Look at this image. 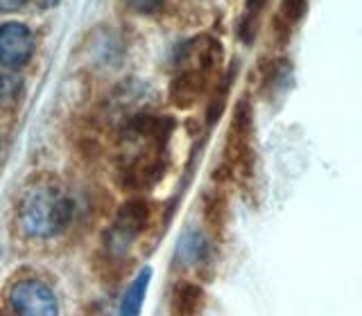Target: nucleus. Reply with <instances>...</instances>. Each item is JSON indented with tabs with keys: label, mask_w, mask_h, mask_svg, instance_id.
I'll use <instances>...</instances> for the list:
<instances>
[{
	"label": "nucleus",
	"mask_w": 362,
	"mask_h": 316,
	"mask_svg": "<svg viewBox=\"0 0 362 316\" xmlns=\"http://www.w3.org/2000/svg\"><path fill=\"white\" fill-rule=\"evenodd\" d=\"M175 120L139 113L122 124L116 150V178L122 190L147 192L165 176Z\"/></svg>",
	"instance_id": "1"
},
{
	"label": "nucleus",
	"mask_w": 362,
	"mask_h": 316,
	"mask_svg": "<svg viewBox=\"0 0 362 316\" xmlns=\"http://www.w3.org/2000/svg\"><path fill=\"white\" fill-rule=\"evenodd\" d=\"M222 63V43L211 34L192 37L177 50L170 99L179 109H190L209 93Z\"/></svg>",
	"instance_id": "2"
},
{
	"label": "nucleus",
	"mask_w": 362,
	"mask_h": 316,
	"mask_svg": "<svg viewBox=\"0 0 362 316\" xmlns=\"http://www.w3.org/2000/svg\"><path fill=\"white\" fill-rule=\"evenodd\" d=\"M73 217V201L54 183H39L23 195L18 203V224L25 235L48 240L64 233Z\"/></svg>",
	"instance_id": "3"
},
{
	"label": "nucleus",
	"mask_w": 362,
	"mask_h": 316,
	"mask_svg": "<svg viewBox=\"0 0 362 316\" xmlns=\"http://www.w3.org/2000/svg\"><path fill=\"white\" fill-rule=\"evenodd\" d=\"M226 167L240 183H247L254 176L256 150H254V113L243 99L233 111V120L226 135Z\"/></svg>",
	"instance_id": "4"
},
{
	"label": "nucleus",
	"mask_w": 362,
	"mask_h": 316,
	"mask_svg": "<svg viewBox=\"0 0 362 316\" xmlns=\"http://www.w3.org/2000/svg\"><path fill=\"white\" fill-rule=\"evenodd\" d=\"M152 219V206L143 197H134L124 201L116 219L109 226L107 233V248L113 253H127L134 242L147 231Z\"/></svg>",
	"instance_id": "5"
},
{
	"label": "nucleus",
	"mask_w": 362,
	"mask_h": 316,
	"mask_svg": "<svg viewBox=\"0 0 362 316\" xmlns=\"http://www.w3.org/2000/svg\"><path fill=\"white\" fill-rule=\"evenodd\" d=\"M9 308L14 316H59V300L41 280L16 282L9 291Z\"/></svg>",
	"instance_id": "6"
},
{
	"label": "nucleus",
	"mask_w": 362,
	"mask_h": 316,
	"mask_svg": "<svg viewBox=\"0 0 362 316\" xmlns=\"http://www.w3.org/2000/svg\"><path fill=\"white\" fill-rule=\"evenodd\" d=\"M34 54L32 30L23 23L0 25V63L7 68H23Z\"/></svg>",
	"instance_id": "7"
},
{
	"label": "nucleus",
	"mask_w": 362,
	"mask_h": 316,
	"mask_svg": "<svg viewBox=\"0 0 362 316\" xmlns=\"http://www.w3.org/2000/svg\"><path fill=\"white\" fill-rule=\"evenodd\" d=\"M150 280H152V269L145 267L141 274L132 280V285L127 287V291L122 293L120 316H141L143 305H145V296H147V289H150Z\"/></svg>",
	"instance_id": "8"
},
{
	"label": "nucleus",
	"mask_w": 362,
	"mask_h": 316,
	"mask_svg": "<svg viewBox=\"0 0 362 316\" xmlns=\"http://www.w3.org/2000/svg\"><path fill=\"white\" fill-rule=\"evenodd\" d=\"M202 300H204V291L197 285L181 282V285L175 287L173 293V312L175 316H197L202 310Z\"/></svg>",
	"instance_id": "9"
},
{
	"label": "nucleus",
	"mask_w": 362,
	"mask_h": 316,
	"mask_svg": "<svg viewBox=\"0 0 362 316\" xmlns=\"http://www.w3.org/2000/svg\"><path fill=\"white\" fill-rule=\"evenodd\" d=\"M305 0H286L281 7V14H279V23H281V28L290 32V28L297 23L301 16H303V11H305Z\"/></svg>",
	"instance_id": "10"
},
{
	"label": "nucleus",
	"mask_w": 362,
	"mask_h": 316,
	"mask_svg": "<svg viewBox=\"0 0 362 316\" xmlns=\"http://www.w3.org/2000/svg\"><path fill=\"white\" fill-rule=\"evenodd\" d=\"M11 95H14V82H11L7 75L0 73V107H3L5 102H9Z\"/></svg>",
	"instance_id": "11"
},
{
	"label": "nucleus",
	"mask_w": 362,
	"mask_h": 316,
	"mask_svg": "<svg viewBox=\"0 0 362 316\" xmlns=\"http://www.w3.org/2000/svg\"><path fill=\"white\" fill-rule=\"evenodd\" d=\"M163 0H129V5L136 9V11H143V14H150V11L161 7Z\"/></svg>",
	"instance_id": "12"
},
{
	"label": "nucleus",
	"mask_w": 362,
	"mask_h": 316,
	"mask_svg": "<svg viewBox=\"0 0 362 316\" xmlns=\"http://www.w3.org/2000/svg\"><path fill=\"white\" fill-rule=\"evenodd\" d=\"M25 3H28V0H0V9H3V11H14V9L23 7Z\"/></svg>",
	"instance_id": "13"
},
{
	"label": "nucleus",
	"mask_w": 362,
	"mask_h": 316,
	"mask_svg": "<svg viewBox=\"0 0 362 316\" xmlns=\"http://www.w3.org/2000/svg\"><path fill=\"white\" fill-rule=\"evenodd\" d=\"M269 3V0H245V5L249 11H258V9H263L265 5Z\"/></svg>",
	"instance_id": "14"
},
{
	"label": "nucleus",
	"mask_w": 362,
	"mask_h": 316,
	"mask_svg": "<svg viewBox=\"0 0 362 316\" xmlns=\"http://www.w3.org/2000/svg\"><path fill=\"white\" fill-rule=\"evenodd\" d=\"M37 3H39V7L48 9V7H54L57 3H62V0H37Z\"/></svg>",
	"instance_id": "15"
}]
</instances>
